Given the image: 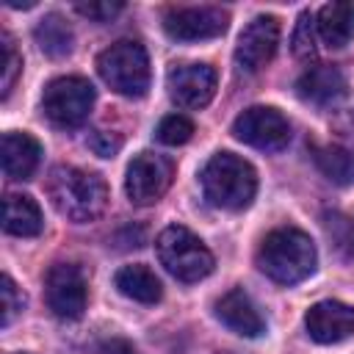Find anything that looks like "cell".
<instances>
[{"mask_svg":"<svg viewBox=\"0 0 354 354\" xmlns=\"http://www.w3.org/2000/svg\"><path fill=\"white\" fill-rule=\"evenodd\" d=\"M47 196L61 216L75 224H86L105 213L108 185L94 171L77 166H55L47 177Z\"/></svg>","mask_w":354,"mask_h":354,"instance_id":"cell-1","label":"cell"},{"mask_svg":"<svg viewBox=\"0 0 354 354\" xmlns=\"http://www.w3.org/2000/svg\"><path fill=\"white\" fill-rule=\"evenodd\" d=\"M315 263L318 254L313 238L296 227L271 230L257 246L260 271L279 285H296L307 279L315 271Z\"/></svg>","mask_w":354,"mask_h":354,"instance_id":"cell-2","label":"cell"},{"mask_svg":"<svg viewBox=\"0 0 354 354\" xmlns=\"http://www.w3.org/2000/svg\"><path fill=\"white\" fill-rule=\"evenodd\" d=\"M205 199L221 210H243L257 194V171L232 152H216L199 174Z\"/></svg>","mask_w":354,"mask_h":354,"instance_id":"cell-3","label":"cell"},{"mask_svg":"<svg viewBox=\"0 0 354 354\" xmlns=\"http://www.w3.org/2000/svg\"><path fill=\"white\" fill-rule=\"evenodd\" d=\"M100 77L122 97H144L149 88V58L141 41L122 39L97 55Z\"/></svg>","mask_w":354,"mask_h":354,"instance_id":"cell-4","label":"cell"},{"mask_svg":"<svg viewBox=\"0 0 354 354\" xmlns=\"http://www.w3.org/2000/svg\"><path fill=\"white\" fill-rule=\"evenodd\" d=\"M155 246H158V257L163 268L180 282H199L216 266L213 252L188 227H180V224L166 227L158 235Z\"/></svg>","mask_w":354,"mask_h":354,"instance_id":"cell-5","label":"cell"},{"mask_svg":"<svg viewBox=\"0 0 354 354\" xmlns=\"http://www.w3.org/2000/svg\"><path fill=\"white\" fill-rule=\"evenodd\" d=\"M94 108V86L80 75L55 77L44 86L41 111L55 127H80Z\"/></svg>","mask_w":354,"mask_h":354,"instance_id":"cell-6","label":"cell"},{"mask_svg":"<svg viewBox=\"0 0 354 354\" xmlns=\"http://www.w3.org/2000/svg\"><path fill=\"white\" fill-rule=\"evenodd\" d=\"M232 136L254 149L279 152L290 141V124L277 108L252 105L232 122Z\"/></svg>","mask_w":354,"mask_h":354,"instance_id":"cell-7","label":"cell"},{"mask_svg":"<svg viewBox=\"0 0 354 354\" xmlns=\"http://www.w3.org/2000/svg\"><path fill=\"white\" fill-rule=\"evenodd\" d=\"M44 296L55 318L64 321L80 318L88 301V285L83 268L75 263H55L44 277Z\"/></svg>","mask_w":354,"mask_h":354,"instance_id":"cell-8","label":"cell"},{"mask_svg":"<svg viewBox=\"0 0 354 354\" xmlns=\"http://www.w3.org/2000/svg\"><path fill=\"white\" fill-rule=\"evenodd\" d=\"M171 177H174V166L169 158L155 152H141L127 166L124 191L133 205H152L169 191Z\"/></svg>","mask_w":354,"mask_h":354,"instance_id":"cell-9","label":"cell"},{"mask_svg":"<svg viewBox=\"0 0 354 354\" xmlns=\"http://www.w3.org/2000/svg\"><path fill=\"white\" fill-rule=\"evenodd\" d=\"M230 14L218 6H188V8H169L163 17V30L174 41H205L216 39L227 30Z\"/></svg>","mask_w":354,"mask_h":354,"instance_id":"cell-10","label":"cell"},{"mask_svg":"<svg viewBox=\"0 0 354 354\" xmlns=\"http://www.w3.org/2000/svg\"><path fill=\"white\" fill-rule=\"evenodd\" d=\"M279 44V22L268 14L254 17L238 36L235 44V64L241 72H260L277 53Z\"/></svg>","mask_w":354,"mask_h":354,"instance_id":"cell-11","label":"cell"},{"mask_svg":"<svg viewBox=\"0 0 354 354\" xmlns=\"http://www.w3.org/2000/svg\"><path fill=\"white\" fill-rule=\"evenodd\" d=\"M166 88L180 108H205L216 94V69L207 64H177L166 75Z\"/></svg>","mask_w":354,"mask_h":354,"instance_id":"cell-12","label":"cell"},{"mask_svg":"<svg viewBox=\"0 0 354 354\" xmlns=\"http://www.w3.org/2000/svg\"><path fill=\"white\" fill-rule=\"evenodd\" d=\"M304 326L315 343H340L354 332V307L335 299L315 301L304 315Z\"/></svg>","mask_w":354,"mask_h":354,"instance_id":"cell-13","label":"cell"},{"mask_svg":"<svg viewBox=\"0 0 354 354\" xmlns=\"http://www.w3.org/2000/svg\"><path fill=\"white\" fill-rule=\"evenodd\" d=\"M346 91H348L346 75L332 64H315V66L304 69L296 80V94L315 108L337 105L346 97Z\"/></svg>","mask_w":354,"mask_h":354,"instance_id":"cell-14","label":"cell"},{"mask_svg":"<svg viewBox=\"0 0 354 354\" xmlns=\"http://www.w3.org/2000/svg\"><path fill=\"white\" fill-rule=\"evenodd\" d=\"M216 315L218 321L232 329L235 335L241 337H260L266 332V321L263 315L257 313L254 301L241 290V288H232L230 293H224L218 301H216Z\"/></svg>","mask_w":354,"mask_h":354,"instance_id":"cell-15","label":"cell"},{"mask_svg":"<svg viewBox=\"0 0 354 354\" xmlns=\"http://www.w3.org/2000/svg\"><path fill=\"white\" fill-rule=\"evenodd\" d=\"M41 160V144L30 133H3V171L8 180H30Z\"/></svg>","mask_w":354,"mask_h":354,"instance_id":"cell-16","label":"cell"},{"mask_svg":"<svg viewBox=\"0 0 354 354\" xmlns=\"http://www.w3.org/2000/svg\"><path fill=\"white\" fill-rule=\"evenodd\" d=\"M41 210L28 194H6L3 199V230L17 238H36L41 232Z\"/></svg>","mask_w":354,"mask_h":354,"instance_id":"cell-17","label":"cell"},{"mask_svg":"<svg viewBox=\"0 0 354 354\" xmlns=\"http://www.w3.org/2000/svg\"><path fill=\"white\" fill-rule=\"evenodd\" d=\"M315 30L321 41L332 50H340L348 44L354 33V6L351 3H326L315 17Z\"/></svg>","mask_w":354,"mask_h":354,"instance_id":"cell-18","label":"cell"},{"mask_svg":"<svg viewBox=\"0 0 354 354\" xmlns=\"http://www.w3.org/2000/svg\"><path fill=\"white\" fill-rule=\"evenodd\" d=\"M116 288L122 296L133 299V301H141V304H155L160 301L163 296V288H160V279L155 277L152 268L141 266V263H133V266H122L113 277Z\"/></svg>","mask_w":354,"mask_h":354,"instance_id":"cell-19","label":"cell"},{"mask_svg":"<svg viewBox=\"0 0 354 354\" xmlns=\"http://www.w3.org/2000/svg\"><path fill=\"white\" fill-rule=\"evenodd\" d=\"M33 36H36V44L41 47V53L50 58H66L75 44V33L61 14L41 17L39 25L33 28Z\"/></svg>","mask_w":354,"mask_h":354,"instance_id":"cell-20","label":"cell"},{"mask_svg":"<svg viewBox=\"0 0 354 354\" xmlns=\"http://www.w3.org/2000/svg\"><path fill=\"white\" fill-rule=\"evenodd\" d=\"M313 160L329 183H335V185H351L354 183V152L351 149L337 147V144L315 147Z\"/></svg>","mask_w":354,"mask_h":354,"instance_id":"cell-21","label":"cell"},{"mask_svg":"<svg viewBox=\"0 0 354 354\" xmlns=\"http://www.w3.org/2000/svg\"><path fill=\"white\" fill-rule=\"evenodd\" d=\"M315 17L310 14V11H304L301 17H299V22H296V30H293V39H290V50H293V55L296 58H301V61H310V58H315Z\"/></svg>","mask_w":354,"mask_h":354,"instance_id":"cell-22","label":"cell"},{"mask_svg":"<svg viewBox=\"0 0 354 354\" xmlns=\"http://www.w3.org/2000/svg\"><path fill=\"white\" fill-rule=\"evenodd\" d=\"M194 136V122L183 113H171V116H163L160 124H158V141L169 144V147H180L185 144L188 138Z\"/></svg>","mask_w":354,"mask_h":354,"instance_id":"cell-23","label":"cell"},{"mask_svg":"<svg viewBox=\"0 0 354 354\" xmlns=\"http://www.w3.org/2000/svg\"><path fill=\"white\" fill-rule=\"evenodd\" d=\"M0 50H3V61H0V72H3V97H8V94H11V86H14L17 75H19L22 58H19L14 41H11V36H8L6 30L0 33Z\"/></svg>","mask_w":354,"mask_h":354,"instance_id":"cell-24","label":"cell"},{"mask_svg":"<svg viewBox=\"0 0 354 354\" xmlns=\"http://www.w3.org/2000/svg\"><path fill=\"white\" fill-rule=\"evenodd\" d=\"M0 301H3V318H0V324L3 326H11V321L25 307V293L17 288V282L8 274H3V279H0Z\"/></svg>","mask_w":354,"mask_h":354,"instance_id":"cell-25","label":"cell"},{"mask_svg":"<svg viewBox=\"0 0 354 354\" xmlns=\"http://www.w3.org/2000/svg\"><path fill=\"white\" fill-rule=\"evenodd\" d=\"M88 147L94 155L100 158H113L119 149H122V138L116 133H108V130H97L88 136Z\"/></svg>","mask_w":354,"mask_h":354,"instance_id":"cell-26","label":"cell"},{"mask_svg":"<svg viewBox=\"0 0 354 354\" xmlns=\"http://www.w3.org/2000/svg\"><path fill=\"white\" fill-rule=\"evenodd\" d=\"M75 8H77V14H83V17H88V19H94V22H108V19L116 17L124 6H122V3H77Z\"/></svg>","mask_w":354,"mask_h":354,"instance_id":"cell-27","label":"cell"},{"mask_svg":"<svg viewBox=\"0 0 354 354\" xmlns=\"http://www.w3.org/2000/svg\"><path fill=\"white\" fill-rule=\"evenodd\" d=\"M97 354H138L136 346L124 337H111V340H102L100 343V351Z\"/></svg>","mask_w":354,"mask_h":354,"instance_id":"cell-28","label":"cell"}]
</instances>
